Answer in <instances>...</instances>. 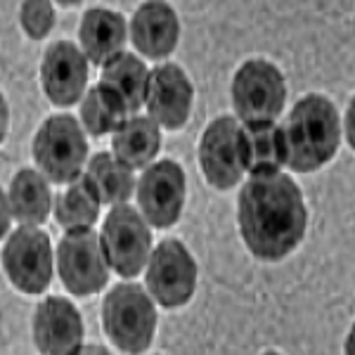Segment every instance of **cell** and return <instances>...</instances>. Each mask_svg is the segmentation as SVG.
<instances>
[{"mask_svg":"<svg viewBox=\"0 0 355 355\" xmlns=\"http://www.w3.org/2000/svg\"><path fill=\"white\" fill-rule=\"evenodd\" d=\"M287 100V83L272 62L249 60L232 78V105L244 123L275 121Z\"/></svg>","mask_w":355,"mask_h":355,"instance_id":"obj_5","label":"cell"},{"mask_svg":"<svg viewBox=\"0 0 355 355\" xmlns=\"http://www.w3.org/2000/svg\"><path fill=\"white\" fill-rule=\"evenodd\" d=\"M147 81H150V71H147L145 62L133 53L116 55L102 67V83L121 95L128 112H137L145 105Z\"/></svg>","mask_w":355,"mask_h":355,"instance_id":"obj_21","label":"cell"},{"mask_svg":"<svg viewBox=\"0 0 355 355\" xmlns=\"http://www.w3.org/2000/svg\"><path fill=\"white\" fill-rule=\"evenodd\" d=\"M78 38H81V53L85 60L105 67L110 60L123 53V43L128 38L123 15L105 8H90L78 26Z\"/></svg>","mask_w":355,"mask_h":355,"instance_id":"obj_16","label":"cell"},{"mask_svg":"<svg viewBox=\"0 0 355 355\" xmlns=\"http://www.w3.org/2000/svg\"><path fill=\"white\" fill-rule=\"evenodd\" d=\"M57 272L73 296H90L107 287L110 266L93 227L67 230L57 246Z\"/></svg>","mask_w":355,"mask_h":355,"instance_id":"obj_7","label":"cell"},{"mask_svg":"<svg viewBox=\"0 0 355 355\" xmlns=\"http://www.w3.org/2000/svg\"><path fill=\"white\" fill-rule=\"evenodd\" d=\"M88 180L93 182L100 204L121 206L133 194V171L119 164L110 152H100L90 159L88 171H85Z\"/></svg>","mask_w":355,"mask_h":355,"instance_id":"obj_23","label":"cell"},{"mask_svg":"<svg viewBox=\"0 0 355 355\" xmlns=\"http://www.w3.org/2000/svg\"><path fill=\"white\" fill-rule=\"evenodd\" d=\"M55 218L67 230L76 227H90L100 216V197H97L93 182L88 175H78L62 194L55 199Z\"/></svg>","mask_w":355,"mask_h":355,"instance_id":"obj_22","label":"cell"},{"mask_svg":"<svg viewBox=\"0 0 355 355\" xmlns=\"http://www.w3.org/2000/svg\"><path fill=\"white\" fill-rule=\"evenodd\" d=\"M263 355H279V353H275V351H268V353H263Z\"/></svg>","mask_w":355,"mask_h":355,"instance_id":"obj_29","label":"cell"},{"mask_svg":"<svg viewBox=\"0 0 355 355\" xmlns=\"http://www.w3.org/2000/svg\"><path fill=\"white\" fill-rule=\"evenodd\" d=\"M114 159L125 168H145L162 150V133L150 116H130L112 137Z\"/></svg>","mask_w":355,"mask_h":355,"instance_id":"obj_18","label":"cell"},{"mask_svg":"<svg viewBox=\"0 0 355 355\" xmlns=\"http://www.w3.org/2000/svg\"><path fill=\"white\" fill-rule=\"evenodd\" d=\"M239 128L237 119L218 116L214 119L199 140V164L202 173L216 190H230L244 175L242 152H239Z\"/></svg>","mask_w":355,"mask_h":355,"instance_id":"obj_11","label":"cell"},{"mask_svg":"<svg viewBox=\"0 0 355 355\" xmlns=\"http://www.w3.org/2000/svg\"><path fill=\"white\" fill-rule=\"evenodd\" d=\"M125 119H128V107L114 88L100 81L90 90H85L81 102V121L93 137L116 133L125 123Z\"/></svg>","mask_w":355,"mask_h":355,"instance_id":"obj_20","label":"cell"},{"mask_svg":"<svg viewBox=\"0 0 355 355\" xmlns=\"http://www.w3.org/2000/svg\"><path fill=\"white\" fill-rule=\"evenodd\" d=\"M239 152H242L244 173L251 175L277 173L287 166V145L284 133L275 121L244 123L239 128Z\"/></svg>","mask_w":355,"mask_h":355,"instance_id":"obj_17","label":"cell"},{"mask_svg":"<svg viewBox=\"0 0 355 355\" xmlns=\"http://www.w3.org/2000/svg\"><path fill=\"white\" fill-rule=\"evenodd\" d=\"M102 324L119 351L140 355L157 331V311L140 284H116L102 303Z\"/></svg>","mask_w":355,"mask_h":355,"instance_id":"obj_3","label":"cell"},{"mask_svg":"<svg viewBox=\"0 0 355 355\" xmlns=\"http://www.w3.org/2000/svg\"><path fill=\"white\" fill-rule=\"evenodd\" d=\"M237 218L246 249L261 261H279L301 244L308 211L294 178L277 171L246 180L237 197Z\"/></svg>","mask_w":355,"mask_h":355,"instance_id":"obj_1","label":"cell"},{"mask_svg":"<svg viewBox=\"0 0 355 355\" xmlns=\"http://www.w3.org/2000/svg\"><path fill=\"white\" fill-rule=\"evenodd\" d=\"M147 289L164 308L190 303L197 289V263L180 239H164L147 261Z\"/></svg>","mask_w":355,"mask_h":355,"instance_id":"obj_9","label":"cell"},{"mask_svg":"<svg viewBox=\"0 0 355 355\" xmlns=\"http://www.w3.org/2000/svg\"><path fill=\"white\" fill-rule=\"evenodd\" d=\"M287 166L296 173H313L334 159L341 142V119L324 95L301 97L282 128Z\"/></svg>","mask_w":355,"mask_h":355,"instance_id":"obj_2","label":"cell"},{"mask_svg":"<svg viewBox=\"0 0 355 355\" xmlns=\"http://www.w3.org/2000/svg\"><path fill=\"white\" fill-rule=\"evenodd\" d=\"M194 88L178 64H159L150 71L145 107L157 125L168 130H180L192 112Z\"/></svg>","mask_w":355,"mask_h":355,"instance_id":"obj_12","label":"cell"},{"mask_svg":"<svg viewBox=\"0 0 355 355\" xmlns=\"http://www.w3.org/2000/svg\"><path fill=\"white\" fill-rule=\"evenodd\" d=\"M10 202H8V197L3 194V190H0V239L8 234L10 230Z\"/></svg>","mask_w":355,"mask_h":355,"instance_id":"obj_25","label":"cell"},{"mask_svg":"<svg viewBox=\"0 0 355 355\" xmlns=\"http://www.w3.org/2000/svg\"><path fill=\"white\" fill-rule=\"evenodd\" d=\"M19 21L28 38L41 41L55 26V8L48 0H26L19 8Z\"/></svg>","mask_w":355,"mask_h":355,"instance_id":"obj_24","label":"cell"},{"mask_svg":"<svg viewBox=\"0 0 355 355\" xmlns=\"http://www.w3.org/2000/svg\"><path fill=\"white\" fill-rule=\"evenodd\" d=\"M41 83L48 100L57 107H71L85 95L88 60L71 41H57L45 50Z\"/></svg>","mask_w":355,"mask_h":355,"instance_id":"obj_14","label":"cell"},{"mask_svg":"<svg viewBox=\"0 0 355 355\" xmlns=\"http://www.w3.org/2000/svg\"><path fill=\"white\" fill-rule=\"evenodd\" d=\"M137 204L142 218L154 227L175 225L185 204V171L178 162L164 159L147 166L137 180Z\"/></svg>","mask_w":355,"mask_h":355,"instance_id":"obj_10","label":"cell"},{"mask_svg":"<svg viewBox=\"0 0 355 355\" xmlns=\"http://www.w3.org/2000/svg\"><path fill=\"white\" fill-rule=\"evenodd\" d=\"M76 355H112L105 346H81Z\"/></svg>","mask_w":355,"mask_h":355,"instance_id":"obj_27","label":"cell"},{"mask_svg":"<svg viewBox=\"0 0 355 355\" xmlns=\"http://www.w3.org/2000/svg\"><path fill=\"white\" fill-rule=\"evenodd\" d=\"M83 318L71 301L48 296L33 313V343L43 355H76L83 346Z\"/></svg>","mask_w":355,"mask_h":355,"instance_id":"obj_13","label":"cell"},{"mask_svg":"<svg viewBox=\"0 0 355 355\" xmlns=\"http://www.w3.org/2000/svg\"><path fill=\"white\" fill-rule=\"evenodd\" d=\"M353 100L348 105V112H346V133H348V145H353Z\"/></svg>","mask_w":355,"mask_h":355,"instance_id":"obj_28","label":"cell"},{"mask_svg":"<svg viewBox=\"0 0 355 355\" xmlns=\"http://www.w3.org/2000/svg\"><path fill=\"white\" fill-rule=\"evenodd\" d=\"M100 246L107 266L114 268L121 277H135L142 272L152 254L150 225L133 206H112L102 223Z\"/></svg>","mask_w":355,"mask_h":355,"instance_id":"obj_6","label":"cell"},{"mask_svg":"<svg viewBox=\"0 0 355 355\" xmlns=\"http://www.w3.org/2000/svg\"><path fill=\"white\" fill-rule=\"evenodd\" d=\"M10 214L24 225H41L53 209V194H50L48 180L38 171L24 168L10 182Z\"/></svg>","mask_w":355,"mask_h":355,"instance_id":"obj_19","label":"cell"},{"mask_svg":"<svg viewBox=\"0 0 355 355\" xmlns=\"http://www.w3.org/2000/svg\"><path fill=\"white\" fill-rule=\"evenodd\" d=\"M31 152L43 178L53 182H73L81 175L88 157V140L71 114H55L36 130Z\"/></svg>","mask_w":355,"mask_h":355,"instance_id":"obj_4","label":"cell"},{"mask_svg":"<svg viewBox=\"0 0 355 355\" xmlns=\"http://www.w3.org/2000/svg\"><path fill=\"white\" fill-rule=\"evenodd\" d=\"M130 38L140 55L150 60H164L175 50L180 38V21L171 5L142 3L130 21Z\"/></svg>","mask_w":355,"mask_h":355,"instance_id":"obj_15","label":"cell"},{"mask_svg":"<svg viewBox=\"0 0 355 355\" xmlns=\"http://www.w3.org/2000/svg\"><path fill=\"white\" fill-rule=\"evenodd\" d=\"M3 268L10 282L24 294H43L53 279V246L48 232L21 225L3 246Z\"/></svg>","mask_w":355,"mask_h":355,"instance_id":"obj_8","label":"cell"},{"mask_svg":"<svg viewBox=\"0 0 355 355\" xmlns=\"http://www.w3.org/2000/svg\"><path fill=\"white\" fill-rule=\"evenodd\" d=\"M8 128H10V107H8L5 95L0 93V142L8 137Z\"/></svg>","mask_w":355,"mask_h":355,"instance_id":"obj_26","label":"cell"}]
</instances>
